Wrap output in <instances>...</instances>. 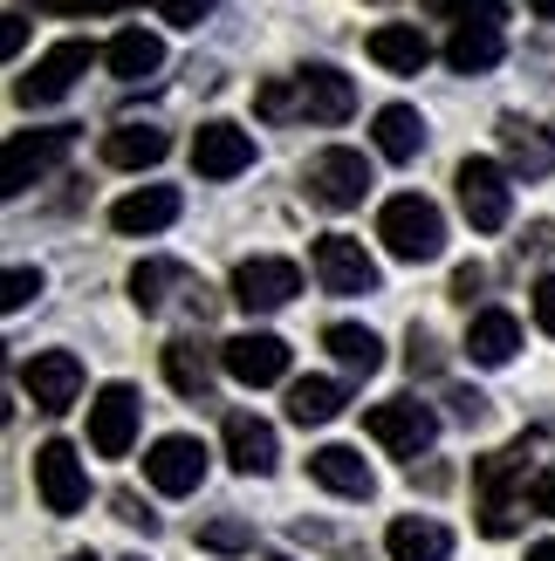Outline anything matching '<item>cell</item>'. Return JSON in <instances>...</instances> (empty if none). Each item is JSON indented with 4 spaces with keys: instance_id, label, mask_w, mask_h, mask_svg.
I'll return each mask as SVG.
<instances>
[{
    "instance_id": "1",
    "label": "cell",
    "mask_w": 555,
    "mask_h": 561,
    "mask_svg": "<svg viewBox=\"0 0 555 561\" xmlns=\"http://www.w3.org/2000/svg\"><path fill=\"white\" fill-rule=\"evenodd\" d=\"M529 480V438H514V445H501V453H487L480 466H474V486H480V535L487 541H508L514 527H521V500H514V486Z\"/></svg>"
},
{
    "instance_id": "2",
    "label": "cell",
    "mask_w": 555,
    "mask_h": 561,
    "mask_svg": "<svg viewBox=\"0 0 555 561\" xmlns=\"http://www.w3.org/2000/svg\"><path fill=\"white\" fill-rule=\"evenodd\" d=\"M377 240L392 247L398 261H439L446 254V219H439V206L426 199V192H398V199H384L377 213Z\"/></svg>"
},
{
    "instance_id": "3",
    "label": "cell",
    "mask_w": 555,
    "mask_h": 561,
    "mask_svg": "<svg viewBox=\"0 0 555 561\" xmlns=\"http://www.w3.org/2000/svg\"><path fill=\"white\" fill-rule=\"evenodd\" d=\"M69 145H76V124H48V130H14L8 137V158H0V192L8 199H21L35 179H48L55 164L69 158Z\"/></svg>"
},
{
    "instance_id": "4",
    "label": "cell",
    "mask_w": 555,
    "mask_h": 561,
    "mask_svg": "<svg viewBox=\"0 0 555 561\" xmlns=\"http://www.w3.org/2000/svg\"><path fill=\"white\" fill-rule=\"evenodd\" d=\"M364 432L392 459H419V453H432V438H439V411L419 404V398H384V404L364 411Z\"/></svg>"
},
{
    "instance_id": "5",
    "label": "cell",
    "mask_w": 555,
    "mask_h": 561,
    "mask_svg": "<svg viewBox=\"0 0 555 561\" xmlns=\"http://www.w3.org/2000/svg\"><path fill=\"white\" fill-rule=\"evenodd\" d=\"M35 493H42V507H48V514H63V520L90 507V472H82V459H76V445H69V438L35 445Z\"/></svg>"
},
{
    "instance_id": "6",
    "label": "cell",
    "mask_w": 555,
    "mask_h": 561,
    "mask_svg": "<svg viewBox=\"0 0 555 561\" xmlns=\"http://www.w3.org/2000/svg\"><path fill=\"white\" fill-rule=\"evenodd\" d=\"M460 206L474 219V233H501L514 219V185H508V164L494 158H466L460 164Z\"/></svg>"
},
{
    "instance_id": "7",
    "label": "cell",
    "mask_w": 555,
    "mask_h": 561,
    "mask_svg": "<svg viewBox=\"0 0 555 561\" xmlns=\"http://www.w3.org/2000/svg\"><path fill=\"white\" fill-rule=\"evenodd\" d=\"M90 62H97L90 42H55L42 62L14 82V103H27V110H35V103H63L76 90V76H90Z\"/></svg>"
},
{
    "instance_id": "8",
    "label": "cell",
    "mask_w": 555,
    "mask_h": 561,
    "mask_svg": "<svg viewBox=\"0 0 555 561\" xmlns=\"http://www.w3.org/2000/svg\"><path fill=\"white\" fill-rule=\"evenodd\" d=\"M219 363H227V377L247 383V390H261V383H282L288 377V343L274 329H240L219 343Z\"/></svg>"
},
{
    "instance_id": "9",
    "label": "cell",
    "mask_w": 555,
    "mask_h": 561,
    "mask_svg": "<svg viewBox=\"0 0 555 561\" xmlns=\"http://www.w3.org/2000/svg\"><path fill=\"white\" fill-rule=\"evenodd\" d=\"M302 295V267L295 261H274V254H254L234 267V301L247 316H274V308H288Z\"/></svg>"
},
{
    "instance_id": "10",
    "label": "cell",
    "mask_w": 555,
    "mask_h": 561,
    "mask_svg": "<svg viewBox=\"0 0 555 561\" xmlns=\"http://www.w3.org/2000/svg\"><path fill=\"white\" fill-rule=\"evenodd\" d=\"M145 480H151L165 500L200 493V480H206V445H200V438H185V432H165L151 453H145Z\"/></svg>"
},
{
    "instance_id": "11",
    "label": "cell",
    "mask_w": 555,
    "mask_h": 561,
    "mask_svg": "<svg viewBox=\"0 0 555 561\" xmlns=\"http://www.w3.org/2000/svg\"><path fill=\"white\" fill-rule=\"evenodd\" d=\"M364 192H371V158L364 151H322V158H309V199L316 206L350 213V206H364Z\"/></svg>"
},
{
    "instance_id": "12",
    "label": "cell",
    "mask_w": 555,
    "mask_h": 561,
    "mask_svg": "<svg viewBox=\"0 0 555 561\" xmlns=\"http://www.w3.org/2000/svg\"><path fill=\"white\" fill-rule=\"evenodd\" d=\"M316 280H322L329 295H377V261L364 254V240L322 233L316 240Z\"/></svg>"
},
{
    "instance_id": "13",
    "label": "cell",
    "mask_w": 555,
    "mask_h": 561,
    "mask_svg": "<svg viewBox=\"0 0 555 561\" xmlns=\"http://www.w3.org/2000/svg\"><path fill=\"white\" fill-rule=\"evenodd\" d=\"M21 390L35 398V411L63 417V411L82 398V363H76L69 350H42V356H27V370H21Z\"/></svg>"
},
{
    "instance_id": "14",
    "label": "cell",
    "mask_w": 555,
    "mask_h": 561,
    "mask_svg": "<svg viewBox=\"0 0 555 561\" xmlns=\"http://www.w3.org/2000/svg\"><path fill=\"white\" fill-rule=\"evenodd\" d=\"M137 390L131 383H103L97 390V404H90V445H97V459H124L131 453V438H137Z\"/></svg>"
},
{
    "instance_id": "15",
    "label": "cell",
    "mask_w": 555,
    "mask_h": 561,
    "mask_svg": "<svg viewBox=\"0 0 555 561\" xmlns=\"http://www.w3.org/2000/svg\"><path fill=\"white\" fill-rule=\"evenodd\" d=\"M247 164H254V137L240 124H200V137H192V172L200 179H240Z\"/></svg>"
},
{
    "instance_id": "16",
    "label": "cell",
    "mask_w": 555,
    "mask_h": 561,
    "mask_svg": "<svg viewBox=\"0 0 555 561\" xmlns=\"http://www.w3.org/2000/svg\"><path fill=\"white\" fill-rule=\"evenodd\" d=\"M309 480L329 486L337 500H371L377 493V472H371V459L356 453V445H316V453H309Z\"/></svg>"
},
{
    "instance_id": "17",
    "label": "cell",
    "mask_w": 555,
    "mask_h": 561,
    "mask_svg": "<svg viewBox=\"0 0 555 561\" xmlns=\"http://www.w3.org/2000/svg\"><path fill=\"white\" fill-rule=\"evenodd\" d=\"M295 90H302V117L309 124H343L356 110V82L343 69H329V62H309L295 76Z\"/></svg>"
},
{
    "instance_id": "18",
    "label": "cell",
    "mask_w": 555,
    "mask_h": 561,
    "mask_svg": "<svg viewBox=\"0 0 555 561\" xmlns=\"http://www.w3.org/2000/svg\"><path fill=\"white\" fill-rule=\"evenodd\" d=\"M227 459H234V472H247V480L274 472L282 445H274V425H268V417H254V411H234V417H227Z\"/></svg>"
},
{
    "instance_id": "19",
    "label": "cell",
    "mask_w": 555,
    "mask_h": 561,
    "mask_svg": "<svg viewBox=\"0 0 555 561\" xmlns=\"http://www.w3.org/2000/svg\"><path fill=\"white\" fill-rule=\"evenodd\" d=\"M219 370H227V363H219L206 343H192V335H179V343H165V377H172V390H179V398L206 404Z\"/></svg>"
},
{
    "instance_id": "20",
    "label": "cell",
    "mask_w": 555,
    "mask_h": 561,
    "mask_svg": "<svg viewBox=\"0 0 555 561\" xmlns=\"http://www.w3.org/2000/svg\"><path fill=\"white\" fill-rule=\"evenodd\" d=\"M179 219V192L172 185H137V192H124L117 206H110V227L117 233H165Z\"/></svg>"
},
{
    "instance_id": "21",
    "label": "cell",
    "mask_w": 555,
    "mask_h": 561,
    "mask_svg": "<svg viewBox=\"0 0 555 561\" xmlns=\"http://www.w3.org/2000/svg\"><path fill=\"white\" fill-rule=\"evenodd\" d=\"M371 62L392 76H419L432 62V42L419 35V21H384V27H371Z\"/></svg>"
},
{
    "instance_id": "22",
    "label": "cell",
    "mask_w": 555,
    "mask_h": 561,
    "mask_svg": "<svg viewBox=\"0 0 555 561\" xmlns=\"http://www.w3.org/2000/svg\"><path fill=\"white\" fill-rule=\"evenodd\" d=\"M521 350V322L508 316V308H480L474 322H466V356L480 363V370H501V363H514Z\"/></svg>"
},
{
    "instance_id": "23",
    "label": "cell",
    "mask_w": 555,
    "mask_h": 561,
    "mask_svg": "<svg viewBox=\"0 0 555 561\" xmlns=\"http://www.w3.org/2000/svg\"><path fill=\"white\" fill-rule=\"evenodd\" d=\"M384 548H392V561H453V535L426 514H405L384 527Z\"/></svg>"
},
{
    "instance_id": "24",
    "label": "cell",
    "mask_w": 555,
    "mask_h": 561,
    "mask_svg": "<svg viewBox=\"0 0 555 561\" xmlns=\"http://www.w3.org/2000/svg\"><path fill=\"white\" fill-rule=\"evenodd\" d=\"M165 151H172V137L158 124H117L103 137V158L117 164V172H151V164H165Z\"/></svg>"
},
{
    "instance_id": "25",
    "label": "cell",
    "mask_w": 555,
    "mask_h": 561,
    "mask_svg": "<svg viewBox=\"0 0 555 561\" xmlns=\"http://www.w3.org/2000/svg\"><path fill=\"white\" fill-rule=\"evenodd\" d=\"M371 130H377V151L392 158V164H411V158L426 151V117L411 103H384Z\"/></svg>"
},
{
    "instance_id": "26",
    "label": "cell",
    "mask_w": 555,
    "mask_h": 561,
    "mask_svg": "<svg viewBox=\"0 0 555 561\" xmlns=\"http://www.w3.org/2000/svg\"><path fill=\"white\" fill-rule=\"evenodd\" d=\"M103 62H110V76H117V82H145V76L165 69V42L145 35V27H124V35L103 48Z\"/></svg>"
},
{
    "instance_id": "27",
    "label": "cell",
    "mask_w": 555,
    "mask_h": 561,
    "mask_svg": "<svg viewBox=\"0 0 555 561\" xmlns=\"http://www.w3.org/2000/svg\"><path fill=\"white\" fill-rule=\"evenodd\" d=\"M322 350L337 356L350 377H371L377 363H384V343H377V335H371L364 322H329V329H322Z\"/></svg>"
},
{
    "instance_id": "28",
    "label": "cell",
    "mask_w": 555,
    "mask_h": 561,
    "mask_svg": "<svg viewBox=\"0 0 555 561\" xmlns=\"http://www.w3.org/2000/svg\"><path fill=\"white\" fill-rule=\"evenodd\" d=\"M501 145H508V172L542 179L548 164H555V137H542L529 117H501Z\"/></svg>"
},
{
    "instance_id": "29",
    "label": "cell",
    "mask_w": 555,
    "mask_h": 561,
    "mask_svg": "<svg viewBox=\"0 0 555 561\" xmlns=\"http://www.w3.org/2000/svg\"><path fill=\"white\" fill-rule=\"evenodd\" d=\"M343 411V383L337 377H295L288 383V417L295 425H329Z\"/></svg>"
},
{
    "instance_id": "30",
    "label": "cell",
    "mask_w": 555,
    "mask_h": 561,
    "mask_svg": "<svg viewBox=\"0 0 555 561\" xmlns=\"http://www.w3.org/2000/svg\"><path fill=\"white\" fill-rule=\"evenodd\" d=\"M501 27H453V42H446V62L460 76H487L494 62H501Z\"/></svg>"
},
{
    "instance_id": "31",
    "label": "cell",
    "mask_w": 555,
    "mask_h": 561,
    "mask_svg": "<svg viewBox=\"0 0 555 561\" xmlns=\"http://www.w3.org/2000/svg\"><path fill=\"white\" fill-rule=\"evenodd\" d=\"M172 288H185V267L179 261H137L131 267V301L145 308V316H158V308L172 301Z\"/></svg>"
},
{
    "instance_id": "32",
    "label": "cell",
    "mask_w": 555,
    "mask_h": 561,
    "mask_svg": "<svg viewBox=\"0 0 555 561\" xmlns=\"http://www.w3.org/2000/svg\"><path fill=\"white\" fill-rule=\"evenodd\" d=\"M200 548L206 554H247V548H254V527H247V520H206Z\"/></svg>"
},
{
    "instance_id": "33",
    "label": "cell",
    "mask_w": 555,
    "mask_h": 561,
    "mask_svg": "<svg viewBox=\"0 0 555 561\" xmlns=\"http://www.w3.org/2000/svg\"><path fill=\"white\" fill-rule=\"evenodd\" d=\"M439 14H446L453 27H501L508 21L501 0H439Z\"/></svg>"
},
{
    "instance_id": "34",
    "label": "cell",
    "mask_w": 555,
    "mask_h": 561,
    "mask_svg": "<svg viewBox=\"0 0 555 561\" xmlns=\"http://www.w3.org/2000/svg\"><path fill=\"white\" fill-rule=\"evenodd\" d=\"M254 110H261V117H274V124H288V117H302V90H295V82H261Z\"/></svg>"
},
{
    "instance_id": "35",
    "label": "cell",
    "mask_w": 555,
    "mask_h": 561,
    "mask_svg": "<svg viewBox=\"0 0 555 561\" xmlns=\"http://www.w3.org/2000/svg\"><path fill=\"white\" fill-rule=\"evenodd\" d=\"M35 295H42V267H8V295H0V301H8V316H21Z\"/></svg>"
},
{
    "instance_id": "36",
    "label": "cell",
    "mask_w": 555,
    "mask_h": 561,
    "mask_svg": "<svg viewBox=\"0 0 555 561\" xmlns=\"http://www.w3.org/2000/svg\"><path fill=\"white\" fill-rule=\"evenodd\" d=\"M213 8H219V0H158V21H172V27H200Z\"/></svg>"
},
{
    "instance_id": "37",
    "label": "cell",
    "mask_w": 555,
    "mask_h": 561,
    "mask_svg": "<svg viewBox=\"0 0 555 561\" xmlns=\"http://www.w3.org/2000/svg\"><path fill=\"white\" fill-rule=\"evenodd\" d=\"M35 8H55V14H124V8H137V0H35Z\"/></svg>"
},
{
    "instance_id": "38",
    "label": "cell",
    "mask_w": 555,
    "mask_h": 561,
    "mask_svg": "<svg viewBox=\"0 0 555 561\" xmlns=\"http://www.w3.org/2000/svg\"><path fill=\"white\" fill-rule=\"evenodd\" d=\"M405 363H411V370H439V343H432L426 329H411V335H405Z\"/></svg>"
},
{
    "instance_id": "39",
    "label": "cell",
    "mask_w": 555,
    "mask_h": 561,
    "mask_svg": "<svg viewBox=\"0 0 555 561\" xmlns=\"http://www.w3.org/2000/svg\"><path fill=\"white\" fill-rule=\"evenodd\" d=\"M487 288V267L480 261H466V267H453V301H466V308H474V295Z\"/></svg>"
},
{
    "instance_id": "40",
    "label": "cell",
    "mask_w": 555,
    "mask_h": 561,
    "mask_svg": "<svg viewBox=\"0 0 555 561\" xmlns=\"http://www.w3.org/2000/svg\"><path fill=\"white\" fill-rule=\"evenodd\" d=\"M535 322H542V335H555V274L535 280Z\"/></svg>"
},
{
    "instance_id": "41",
    "label": "cell",
    "mask_w": 555,
    "mask_h": 561,
    "mask_svg": "<svg viewBox=\"0 0 555 561\" xmlns=\"http://www.w3.org/2000/svg\"><path fill=\"white\" fill-rule=\"evenodd\" d=\"M529 507H535V514H548V520H555V459H548V466H542V480H535V486H529Z\"/></svg>"
},
{
    "instance_id": "42",
    "label": "cell",
    "mask_w": 555,
    "mask_h": 561,
    "mask_svg": "<svg viewBox=\"0 0 555 561\" xmlns=\"http://www.w3.org/2000/svg\"><path fill=\"white\" fill-rule=\"evenodd\" d=\"M117 520H131V527H145V535H151V527H158V514H145V507H137V493H117Z\"/></svg>"
},
{
    "instance_id": "43",
    "label": "cell",
    "mask_w": 555,
    "mask_h": 561,
    "mask_svg": "<svg viewBox=\"0 0 555 561\" xmlns=\"http://www.w3.org/2000/svg\"><path fill=\"white\" fill-rule=\"evenodd\" d=\"M453 411L474 425V417H487V398H480V390H453Z\"/></svg>"
},
{
    "instance_id": "44",
    "label": "cell",
    "mask_w": 555,
    "mask_h": 561,
    "mask_svg": "<svg viewBox=\"0 0 555 561\" xmlns=\"http://www.w3.org/2000/svg\"><path fill=\"white\" fill-rule=\"evenodd\" d=\"M21 42H27V21L8 14V27H0V55H21Z\"/></svg>"
},
{
    "instance_id": "45",
    "label": "cell",
    "mask_w": 555,
    "mask_h": 561,
    "mask_svg": "<svg viewBox=\"0 0 555 561\" xmlns=\"http://www.w3.org/2000/svg\"><path fill=\"white\" fill-rule=\"evenodd\" d=\"M529 14L535 21H555V0H529Z\"/></svg>"
},
{
    "instance_id": "46",
    "label": "cell",
    "mask_w": 555,
    "mask_h": 561,
    "mask_svg": "<svg viewBox=\"0 0 555 561\" xmlns=\"http://www.w3.org/2000/svg\"><path fill=\"white\" fill-rule=\"evenodd\" d=\"M529 561H555V541H535V548H529Z\"/></svg>"
},
{
    "instance_id": "47",
    "label": "cell",
    "mask_w": 555,
    "mask_h": 561,
    "mask_svg": "<svg viewBox=\"0 0 555 561\" xmlns=\"http://www.w3.org/2000/svg\"><path fill=\"white\" fill-rule=\"evenodd\" d=\"M268 561H295V554H268Z\"/></svg>"
},
{
    "instance_id": "48",
    "label": "cell",
    "mask_w": 555,
    "mask_h": 561,
    "mask_svg": "<svg viewBox=\"0 0 555 561\" xmlns=\"http://www.w3.org/2000/svg\"><path fill=\"white\" fill-rule=\"evenodd\" d=\"M69 561H97V554H69Z\"/></svg>"
}]
</instances>
